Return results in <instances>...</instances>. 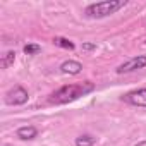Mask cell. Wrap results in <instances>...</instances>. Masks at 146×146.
Wrapping results in <instances>:
<instances>
[{"label": "cell", "instance_id": "30bf717a", "mask_svg": "<svg viewBox=\"0 0 146 146\" xmlns=\"http://www.w3.org/2000/svg\"><path fill=\"white\" fill-rule=\"evenodd\" d=\"M53 43H55L57 46H60V48H65V50H74V46H76L70 40L62 38V36H55V38H53Z\"/></svg>", "mask_w": 146, "mask_h": 146}, {"label": "cell", "instance_id": "ba28073f", "mask_svg": "<svg viewBox=\"0 0 146 146\" xmlns=\"http://www.w3.org/2000/svg\"><path fill=\"white\" fill-rule=\"evenodd\" d=\"M14 60H16V52H14V50H9V52L4 53L2 60H0V67H2V69H7L9 65L14 64Z\"/></svg>", "mask_w": 146, "mask_h": 146}, {"label": "cell", "instance_id": "7a4b0ae2", "mask_svg": "<svg viewBox=\"0 0 146 146\" xmlns=\"http://www.w3.org/2000/svg\"><path fill=\"white\" fill-rule=\"evenodd\" d=\"M125 5H127V0H103V2L90 4L84 9V14L91 19H102V17H108L115 14Z\"/></svg>", "mask_w": 146, "mask_h": 146}, {"label": "cell", "instance_id": "3957f363", "mask_svg": "<svg viewBox=\"0 0 146 146\" xmlns=\"http://www.w3.org/2000/svg\"><path fill=\"white\" fill-rule=\"evenodd\" d=\"M28 98H29V95H28V91L23 88V86H14L7 95H5V103L7 105H24L26 102H28Z\"/></svg>", "mask_w": 146, "mask_h": 146}, {"label": "cell", "instance_id": "5b68a950", "mask_svg": "<svg viewBox=\"0 0 146 146\" xmlns=\"http://www.w3.org/2000/svg\"><path fill=\"white\" fill-rule=\"evenodd\" d=\"M122 102L132 105V107H144L146 108V88L134 90L131 93H125L122 96Z\"/></svg>", "mask_w": 146, "mask_h": 146}, {"label": "cell", "instance_id": "8fae6325", "mask_svg": "<svg viewBox=\"0 0 146 146\" xmlns=\"http://www.w3.org/2000/svg\"><path fill=\"white\" fill-rule=\"evenodd\" d=\"M24 53L26 55H36V53H40L41 52V46L40 45H36V43H28V45H24Z\"/></svg>", "mask_w": 146, "mask_h": 146}, {"label": "cell", "instance_id": "9c48e42d", "mask_svg": "<svg viewBox=\"0 0 146 146\" xmlns=\"http://www.w3.org/2000/svg\"><path fill=\"white\" fill-rule=\"evenodd\" d=\"M96 143V137L90 136V134H83L79 137H76V146H93Z\"/></svg>", "mask_w": 146, "mask_h": 146}, {"label": "cell", "instance_id": "6da1fadb", "mask_svg": "<svg viewBox=\"0 0 146 146\" xmlns=\"http://www.w3.org/2000/svg\"><path fill=\"white\" fill-rule=\"evenodd\" d=\"M95 91V84L90 83V81H84V83H74V84H65L62 88H58L57 91H53L48 98L50 103H55V105H64V103H70L74 100H79L81 96L88 95Z\"/></svg>", "mask_w": 146, "mask_h": 146}, {"label": "cell", "instance_id": "4fadbf2b", "mask_svg": "<svg viewBox=\"0 0 146 146\" xmlns=\"http://www.w3.org/2000/svg\"><path fill=\"white\" fill-rule=\"evenodd\" d=\"M136 146H146V139H144V141H139V143H137Z\"/></svg>", "mask_w": 146, "mask_h": 146}, {"label": "cell", "instance_id": "7c38bea8", "mask_svg": "<svg viewBox=\"0 0 146 146\" xmlns=\"http://www.w3.org/2000/svg\"><path fill=\"white\" fill-rule=\"evenodd\" d=\"M83 50H84V52L96 50V43H83Z\"/></svg>", "mask_w": 146, "mask_h": 146}, {"label": "cell", "instance_id": "52a82bcc", "mask_svg": "<svg viewBox=\"0 0 146 146\" xmlns=\"http://www.w3.org/2000/svg\"><path fill=\"white\" fill-rule=\"evenodd\" d=\"M16 134H17L19 139L28 141V139H35V137L38 136V129H36L35 125H24V127H19Z\"/></svg>", "mask_w": 146, "mask_h": 146}, {"label": "cell", "instance_id": "277c9868", "mask_svg": "<svg viewBox=\"0 0 146 146\" xmlns=\"http://www.w3.org/2000/svg\"><path fill=\"white\" fill-rule=\"evenodd\" d=\"M144 67H146V55H137V57H132L131 60L124 62L122 65H119L117 67V74H127V72L144 69Z\"/></svg>", "mask_w": 146, "mask_h": 146}, {"label": "cell", "instance_id": "8992f818", "mask_svg": "<svg viewBox=\"0 0 146 146\" xmlns=\"http://www.w3.org/2000/svg\"><path fill=\"white\" fill-rule=\"evenodd\" d=\"M60 70L64 74H69V76H76L83 70V64L78 62V60H65L62 65H60Z\"/></svg>", "mask_w": 146, "mask_h": 146}]
</instances>
